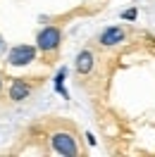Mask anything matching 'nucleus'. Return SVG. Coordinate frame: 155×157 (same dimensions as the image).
Listing matches in <instances>:
<instances>
[{
	"instance_id": "obj_1",
	"label": "nucleus",
	"mask_w": 155,
	"mask_h": 157,
	"mask_svg": "<svg viewBox=\"0 0 155 157\" xmlns=\"http://www.w3.org/2000/svg\"><path fill=\"white\" fill-rule=\"evenodd\" d=\"M50 143H53V147H55V152H60V155H69V157L79 155V145H77V140H74L72 133L58 131V133H53Z\"/></svg>"
},
{
	"instance_id": "obj_2",
	"label": "nucleus",
	"mask_w": 155,
	"mask_h": 157,
	"mask_svg": "<svg viewBox=\"0 0 155 157\" xmlns=\"http://www.w3.org/2000/svg\"><path fill=\"white\" fill-rule=\"evenodd\" d=\"M60 40H62V33L58 26H46L38 33L36 43H38V50H43V52H55L60 48Z\"/></svg>"
},
{
	"instance_id": "obj_3",
	"label": "nucleus",
	"mask_w": 155,
	"mask_h": 157,
	"mask_svg": "<svg viewBox=\"0 0 155 157\" xmlns=\"http://www.w3.org/2000/svg\"><path fill=\"white\" fill-rule=\"evenodd\" d=\"M34 57H36V48L34 45H14L10 50V55H7V62L12 67H24V64L34 62Z\"/></svg>"
},
{
	"instance_id": "obj_4",
	"label": "nucleus",
	"mask_w": 155,
	"mask_h": 157,
	"mask_svg": "<svg viewBox=\"0 0 155 157\" xmlns=\"http://www.w3.org/2000/svg\"><path fill=\"white\" fill-rule=\"evenodd\" d=\"M124 38H126V31L122 29V26H110V29H105L100 33V45L112 48L117 43H124Z\"/></svg>"
},
{
	"instance_id": "obj_5",
	"label": "nucleus",
	"mask_w": 155,
	"mask_h": 157,
	"mask_svg": "<svg viewBox=\"0 0 155 157\" xmlns=\"http://www.w3.org/2000/svg\"><path fill=\"white\" fill-rule=\"evenodd\" d=\"M31 93L29 88V83H24L22 78H17V81H12V86H10V100H14V102H19V100H24L26 95Z\"/></svg>"
},
{
	"instance_id": "obj_6",
	"label": "nucleus",
	"mask_w": 155,
	"mask_h": 157,
	"mask_svg": "<svg viewBox=\"0 0 155 157\" xmlns=\"http://www.w3.org/2000/svg\"><path fill=\"white\" fill-rule=\"evenodd\" d=\"M93 69V52L91 50H81L77 57V71L79 74H88Z\"/></svg>"
},
{
	"instance_id": "obj_7",
	"label": "nucleus",
	"mask_w": 155,
	"mask_h": 157,
	"mask_svg": "<svg viewBox=\"0 0 155 157\" xmlns=\"http://www.w3.org/2000/svg\"><path fill=\"white\" fill-rule=\"evenodd\" d=\"M122 17H124V19H136V10H126Z\"/></svg>"
},
{
	"instance_id": "obj_8",
	"label": "nucleus",
	"mask_w": 155,
	"mask_h": 157,
	"mask_svg": "<svg viewBox=\"0 0 155 157\" xmlns=\"http://www.w3.org/2000/svg\"><path fill=\"white\" fill-rule=\"evenodd\" d=\"M5 52V40H2V36H0V55Z\"/></svg>"
},
{
	"instance_id": "obj_9",
	"label": "nucleus",
	"mask_w": 155,
	"mask_h": 157,
	"mask_svg": "<svg viewBox=\"0 0 155 157\" xmlns=\"http://www.w3.org/2000/svg\"><path fill=\"white\" fill-rule=\"evenodd\" d=\"M0 88H2V78H0Z\"/></svg>"
}]
</instances>
